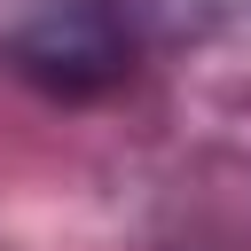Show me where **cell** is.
Masks as SVG:
<instances>
[{
    "mask_svg": "<svg viewBox=\"0 0 251 251\" xmlns=\"http://www.w3.org/2000/svg\"><path fill=\"white\" fill-rule=\"evenodd\" d=\"M126 63H133V39L110 0H47L39 16H24L8 31V71L55 102H86V94L118 86Z\"/></svg>",
    "mask_w": 251,
    "mask_h": 251,
    "instance_id": "obj_1",
    "label": "cell"
}]
</instances>
